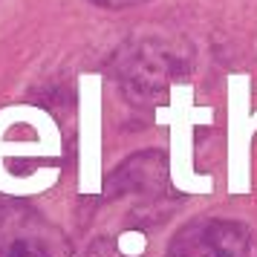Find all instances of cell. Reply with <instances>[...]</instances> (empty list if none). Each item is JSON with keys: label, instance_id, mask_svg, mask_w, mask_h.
Segmentation results:
<instances>
[{"label": "cell", "instance_id": "obj_1", "mask_svg": "<svg viewBox=\"0 0 257 257\" xmlns=\"http://www.w3.org/2000/svg\"><path fill=\"white\" fill-rule=\"evenodd\" d=\"M188 67V52L162 41V38H139L118 49L116 55V75L121 93L133 104H153L162 90L182 75Z\"/></svg>", "mask_w": 257, "mask_h": 257}, {"label": "cell", "instance_id": "obj_2", "mask_svg": "<svg viewBox=\"0 0 257 257\" xmlns=\"http://www.w3.org/2000/svg\"><path fill=\"white\" fill-rule=\"evenodd\" d=\"M61 159V139L55 124L32 107H12L0 113V168L9 159Z\"/></svg>", "mask_w": 257, "mask_h": 257}, {"label": "cell", "instance_id": "obj_3", "mask_svg": "<svg viewBox=\"0 0 257 257\" xmlns=\"http://www.w3.org/2000/svg\"><path fill=\"white\" fill-rule=\"evenodd\" d=\"M145 245H148V240H145V234L142 231H124L121 237H118V251L124 257H136L145 251Z\"/></svg>", "mask_w": 257, "mask_h": 257}, {"label": "cell", "instance_id": "obj_4", "mask_svg": "<svg viewBox=\"0 0 257 257\" xmlns=\"http://www.w3.org/2000/svg\"><path fill=\"white\" fill-rule=\"evenodd\" d=\"M98 6H104V9H127V6H139L145 0H93Z\"/></svg>", "mask_w": 257, "mask_h": 257}]
</instances>
